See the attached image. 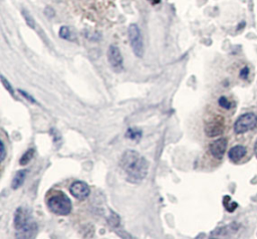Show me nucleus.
<instances>
[{"mask_svg": "<svg viewBox=\"0 0 257 239\" xmlns=\"http://www.w3.org/2000/svg\"><path fill=\"white\" fill-rule=\"evenodd\" d=\"M46 205L48 210L58 216H67L73 210V203L61 190H51L47 194Z\"/></svg>", "mask_w": 257, "mask_h": 239, "instance_id": "obj_3", "label": "nucleus"}, {"mask_svg": "<svg viewBox=\"0 0 257 239\" xmlns=\"http://www.w3.org/2000/svg\"><path fill=\"white\" fill-rule=\"evenodd\" d=\"M1 154H0V155H1V157H0V162H3L5 160V157H6V150H5V145L3 143V141H1Z\"/></svg>", "mask_w": 257, "mask_h": 239, "instance_id": "obj_23", "label": "nucleus"}, {"mask_svg": "<svg viewBox=\"0 0 257 239\" xmlns=\"http://www.w3.org/2000/svg\"><path fill=\"white\" fill-rule=\"evenodd\" d=\"M108 60L115 73H122L124 70V60L117 45H110L108 50Z\"/></svg>", "mask_w": 257, "mask_h": 239, "instance_id": "obj_6", "label": "nucleus"}, {"mask_svg": "<svg viewBox=\"0 0 257 239\" xmlns=\"http://www.w3.org/2000/svg\"><path fill=\"white\" fill-rule=\"evenodd\" d=\"M247 149L242 145H236L232 147L228 152V158L232 163L240 162L246 155Z\"/></svg>", "mask_w": 257, "mask_h": 239, "instance_id": "obj_10", "label": "nucleus"}, {"mask_svg": "<svg viewBox=\"0 0 257 239\" xmlns=\"http://www.w3.org/2000/svg\"><path fill=\"white\" fill-rule=\"evenodd\" d=\"M19 93H20L24 99H26L28 101L32 102V104H37L36 99H34L32 96H30L28 93H26L25 91H23V90H19Z\"/></svg>", "mask_w": 257, "mask_h": 239, "instance_id": "obj_21", "label": "nucleus"}, {"mask_svg": "<svg viewBox=\"0 0 257 239\" xmlns=\"http://www.w3.org/2000/svg\"><path fill=\"white\" fill-rule=\"evenodd\" d=\"M223 205L228 212H233L238 206L236 202H231V198L229 196H225L223 198Z\"/></svg>", "mask_w": 257, "mask_h": 239, "instance_id": "obj_17", "label": "nucleus"}, {"mask_svg": "<svg viewBox=\"0 0 257 239\" xmlns=\"http://www.w3.org/2000/svg\"><path fill=\"white\" fill-rule=\"evenodd\" d=\"M119 165L126 174L127 181L132 184L142 183L149 172L148 161L135 150H127L123 154Z\"/></svg>", "mask_w": 257, "mask_h": 239, "instance_id": "obj_1", "label": "nucleus"}, {"mask_svg": "<svg viewBox=\"0 0 257 239\" xmlns=\"http://www.w3.org/2000/svg\"><path fill=\"white\" fill-rule=\"evenodd\" d=\"M227 145L228 141L226 138H219L209 145V152L215 159L221 160L225 155Z\"/></svg>", "mask_w": 257, "mask_h": 239, "instance_id": "obj_9", "label": "nucleus"}, {"mask_svg": "<svg viewBox=\"0 0 257 239\" xmlns=\"http://www.w3.org/2000/svg\"><path fill=\"white\" fill-rule=\"evenodd\" d=\"M26 175H27V170L17 171L16 174L14 175V177L12 179V182H11V188L13 190L19 189V188H20L23 185L25 178H26Z\"/></svg>", "mask_w": 257, "mask_h": 239, "instance_id": "obj_12", "label": "nucleus"}, {"mask_svg": "<svg viewBox=\"0 0 257 239\" xmlns=\"http://www.w3.org/2000/svg\"><path fill=\"white\" fill-rule=\"evenodd\" d=\"M33 155H34V150L33 149H28L23 155L21 156L20 160V164L21 166H25L27 165L33 158Z\"/></svg>", "mask_w": 257, "mask_h": 239, "instance_id": "obj_16", "label": "nucleus"}, {"mask_svg": "<svg viewBox=\"0 0 257 239\" xmlns=\"http://www.w3.org/2000/svg\"><path fill=\"white\" fill-rule=\"evenodd\" d=\"M224 132V120L217 116L212 118L209 122L205 124V133L210 138L220 136Z\"/></svg>", "mask_w": 257, "mask_h": 239, "instance_id": "obj_7", "label": "nucleus"}, {"mask_svg": "<svg viewBox=\"0 0 257 239\" xmlns=\"http://www.w3.org/2000/svg\"><path fill=\"white\" fill-rule=\"evenodd\" d=\"M257 126V115L254 113H245L239 117L233 126L234 132L237 135L244 134L253 130Z\"/></svg>", "mask_w": 257, "mask_h": 239, "instance_id": "obj_5", "label": "nucleus"}, {"mask_svg": "<svg viewBox=\"0 0 257 239\" xmlns=\"http://www.w3.org/2000/svg\"><path fill=\"white\" fill-rule=\"evenodd\" d=\"M59 38L64 40H68V41H74L76 40V36L74 34V32H72L71 28L68 26H61L59 29Z\"/></svg>", "mask_w": 257, "mask_h": 239, "instance_id": "obj_13", "label": "nucleus"}, {"mask_svg": "<svg viewBox=\"0 0 257 239\" xmlns=\"http://www.w3.org/2000/svg\"><path fill=\"white\" fill-rule=\"evenodd\" d=\"M128 34H129L130 44L135 56L137 58L142 59L144 57V40L140 27L135 23H132L129 26Z\"/></svg>", "mask_w": 257, "mask_h": 239, "instance_id": "obj_4", "label": "nucleus"}, {"mask_svg": "<svg viewBox=\"0 0 257 239\" xmlns=\"http://www.w3.org/2000/svg\"><path fill=\"white\" fill-rule=\"evenodd\" d=\"M218 104L221 108H223L225 110H230L232 107L231 101L226 97H220L218 100Z\"/></svg>", "mask_w": 257, "mask_h": 239, "instance_id": "obj_19", "label": "nucleus"}, {"mask_svg": "<svg viewBox=\"0 0 257 239\" xmlns=\"http://www.w3.org/2000/svg\"><path fill=\"white\" fill-rule=\"evenodd\" d=\"M14 228L17 238H32L38 233V224L33 220L31 211L26 207L17 208L14 213Z\"/></svg>", "mask_w": 257, "mask_h": 239, "instance_id": "obj_2", "label": "nucleus"}, {"mask_svg": "<svg viewBox=\"0 0 257 239\" xmlns=\"http://www.w3.org/2000/svg\"><path fill=\"white\" fill-rule=\"evenodd\" d=\"M21 14H22V16H23V19H24V20H25V22H26V24L30 27V28H32V29H34V28H36V20H34V19H33V16L30 14V12L27 10V9H22L21 10Z\"/></svg>", "mask_w": 257, "mask_h": 239, "instance_id": "obj_15", "label": "nucleus"}, {"mask_svg": "<svg viewBox=\"0 0 257 239\" xmlns=\"http://www.w3.org/2000/svg\"><path fill=\"white\" fill-rule=\"evenodd\" d=\"M71 194L79 201H84L91 194L90 186L83 181H76L71 185Z\"/></svg>", "mask_w": 257, "mask_h": 239, "instance_id": "obj_8", "label": "nucleus"}, {"mask_svg": "<svg viewBox=\"0 0 257 239\" xmlns=\"http://www.w3.org/2000/svg\"><path fill=\"white\" fill-rule=\"evenodd\" d=\"M248 75H249V68H248V66H244L240 71V75H239V77H240V79H242V80H246Z\"/></svg>", "mask_w": 257, "mask_h": 239, "instance_id": "obj_22", "label": "nucleus"}, {"mask_svg": "<svg viewBox=\"0 0 257 239\" xmlns=\"http://www.w3.org/2000/svg\"><path fill=\"white\" fill-rule=\"evenodd\" d=\"M44 12H45V15H46L47 17H49V19H51V17H54L55 14H56L55 10H54L53 8H51V7H46Z\"/></svg>", "mask_w": 257, "mask_h": 239, "instance_id": "obj_24", "label": "nucleus"}, {"mask_svg": "<svg viewBox=\"0 0 257 239\" xmlns=\"http://www.w3.org/2000/svg\"><path fill=\"white\" fill-rule=\"evenodd\" d=\"M237 230H238V225L236 223H231L230 225H227V226L216 228L214 231L211 232V235L212 237H223L229 234H233Z\"/></svg>", "mask_w": 257, "mask_h": 239, "instance_id": "obj_11", "label": "nucleus"}, {"mask_svg": "<svg viewBox=\"0 0 257 239\" xmlns=\"http://www.w3.org/2000/svg\"><path fill=\"white\" fill-rule=\"evenodd\" d=\"M150 1H151L152 3H154V4H158V3L161 2V0H150Z\"/></svg>", "mask_w": 257, "mask_h": 239, "instance_id": "obj_26", "label": "nucleus"}, {"mask_svg": "<svg viewBox=\"0 0 257 239\" xmlns=\"http://www.w3.org/2000/svg\"><path fill=\"white\" fill-rule=\"evenodd\" d=\"M108 221H109V223H110L111 226H113V227H119V222H121V219H119V216L116 212L112 211L111 212V215H110V217L108 219Z\"/></svg>", "mask_w": 257, "mask_h": 239, "instance_id": "obj_18", "label": "nucleus"}, {"mask_svg": "<svg viewBox=\"0 0 257 239\" xmlns=\"http://www.w3.org/2000/svg\"><path fill=\"white\" fill-rule=\"evenodd\" d=\"M0 79H1V81H2V84L4 85V88L11 94V96H14V91H13V89L11 87V84L9 83V81L4 78V76L0 77Z\"/></svg>", "mask_w": 257, "mask_h": 239, "instance_id": "obj_20", "label": "nucleus"}, {"mask_svg": "<svg viewBox=\"0 0 257 239\" xmlns=\"http://www.w3.org/2000/svg\"><path fill=\"white\" fill-rule=\"evenodd\" d=\"M254 154H255V157L257 158V140H256V142L254 144Z\"/></svg>", "mask_w": 257, "mask_h": 239, "instance_id": "obj_25", "label": "nucleus"}, {"mask_svg": "<svg viewBox=\"0 0 257 239\" xmlns=\"http://www.w3.org/2000/svg\"><path fill=\"white\" fill-rule=\"evenodd\" d=\"M126 138L138 142L142 139V136H143V132L139 129H136V128H130L127 130L126 134Z\"/></svg>", "mask_w": 257, "mask_h": 239, "instance_id": "obj_14", "label": "nucleus"}]
</instances>
